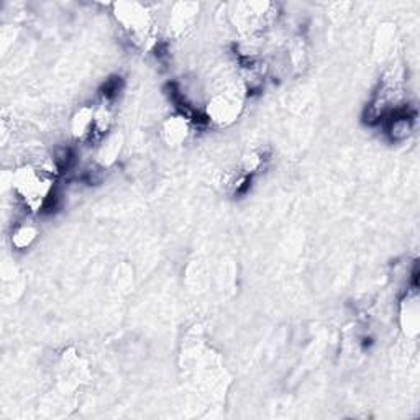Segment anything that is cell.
<instances>
[{"instance_id":"obj_7","label":"cell","mask_w":420,"mask_h":420,"mask_svg":"<svg viewBox=\"0 0 420 420\" xmlns=\"http://www.w3.org/2000/svg\"><path fill=\"white\" fill-rule=\"evenodd\" d=\"M119 151H120V140H119V136H114V138H110L107 141V145L104 143L102 150H100V155H99L100 163L109 164L110 161H114L115 158H117Z\"/></svg>"},{"instance_id":"obj_4","label":"cell","mask_w":420,"mask_h":420,"mask_svg":"<svg viewBox=\"0 0 420 420\" xmlns=\"http://www.w3.org/2000/svg\"><path fill=\"white\" fill-rule=\"evenodd\" d=\"M189 131H191L189 121H187L184 115H176V117H171L164 124L163 135H164V140L168 141L169 145L176 146V145H181L182 141L187 138Z\"/></svg>"},{"instance_id":"obj_2","label":"cell","mask_w":420,"mask_h":420,"mask_svg":"<svg viewBox=\"0 0 420 420\" xmlns=\"http://www.w3.org/2000/svg\"><path fill=\"white\" fill-rule=\"evenodd\" d=\"M240 110V100L232 97V95H219L209 104L207 115L209 119L219 121V124H229L235 120Z\"/></svg>"},{"instance_id":"obj_3","label":"cell","mask_w":420,"mask_h":420,"mask_svg":"<svg viewBox=\"0 0 420 420\" xmlns=\"http://www.w3.org/2000/svg\"><path fill=\"white\" fill-rule=\"evenodd\" d=\"M121 8L125 10H120L117 17L125 25V28L130 30L133 35L146 33V30H148V13H146V10L136 4L121 5Z\"/></svg>"},{"instance_id":"obj_5","label":"cell","mask_w":420,"mask_h":420,"mask_svg":"<svg viewBox=\"0 0 420 420\" xmlns=\"http://www.w3.org/2000/svg\"><path fill=\"white\" fill-rule=\"evenodd\" d=\"M95 126V110L90 107H83L76 112L73 119V135L76 138H85L94 135Z\"/></svg>"},{"instance_id":"obj_1","label":"cell","mask_w":420,"mask_h":420,"mask_svg":"<svg viewBox=\"0 0 420 420\" xmlns=\"http://www.w3.org/2000/svg\"><path fill=\"white\" fill-rule=\"evenodd\" d=\"M15 189L28 209L40 210L52 197L53 181L47 171L37 168H23L15 176Z\"/></svg>"},{"instance_id":"obj_6","label":"cell","mask_w":420,"mask_h":420,"mask_svg":"<svg viewBox=\"0 0 420 420\" xmlns=\"http://www.w3.org/2000/svg\"><path fill=\"white\" fill-rule=\"evenodd\" d=\"M37 239V229L35 227H20V229L15 232L12 235V243L15 248H18V250H25V248H28L32 243Z\"/></svg>"}]
</instances>
